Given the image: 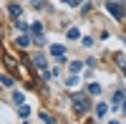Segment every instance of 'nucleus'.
Segmentation results:
<instances>
[{
    "label": "nucleus",
    "mask_w": 126,
    "mask_h": 124,
    "mask_svg": "<svg viewBox=\"0 0 126 124\" xmlns=\"http://www.w3.org/2000/svg\"><path fill=\"white\" fill-rule=\"evenodd\" d=\"M121 66H124V74H126V61H121Z\"/></svg>",
    "instance_id": "20"
},
{
    "label": "nucleus",
    "mask_w": 126,
    "mask_h": 124,
    "mask_svg": "<svg viewBox=\"0 0 126 124\" xmlns=\"http://www.w3.org/2000/svg\"><path fill=\"white\" fill-rule=\"evenodd\" d=\"M68 3H71V5H78V3H81V0H68Z\"/></svg>",
    "instance_id": "19"
},
{
    "label": "nucleus",
    "mask_w": 126,
    "mask_h": 124,
    "mask_svg": "<svg viewBox=\"0 0 126 124\" xmlns=\"http://www.w3.org/2000/svg\"><path fill=\"white\" fill-rule=\"evenodd\" d=\"M106 111H109V106H106V104H98V106H96V114H98V117H103Z\"/></svg>",
    "instance_id": "13"
},
{
    "label": "nucleus",
    "mask_w": 126,
    "mask_h": 124,
    "mask_svg": "<svg viewBox=\"0 0 126 124\" xmlns=\"http://www.w3.org/2000/svg\"><path fill=\"white\" fill-rule=\"evenodd\" d=\"M33 33L35 36H43V23H33Z\"/></svg>",
    "instance_id": "11"
},
{
    "label": "nucleus",
    "mask_w": 126,
    "mask_h": 124,
    "mask_svg": "<svg viewBox=\"0 0 126 124\" xmlns=\"http://www.w3.org/2000/svg\"><path fill=\"white\" fill-rule=\"evenodd\" d=\"M124 109L126 111V91H116V94H113V109Z\"/></svg>",
    "instance_id": "4"
},
{
    "label": "nucleus",
    "mask_w": 126,
    "mask_h": 124,
    "mask_svg": "<svg viewBox=\"0 0 126 124\" xmlns=\"http://www.w3.org/2000/svg\"><path fill=\"white\" fill-rule=\"evenodd\" d=\"M81 68H83V61H73V63H71V71H73V74H81Z\"/></svg>",
    "instance_id": "7"
},
{
    "label": "nucleus",
    "mask_w": 126,
    "mask_h": 124,
    "mask_svg": "<svg viewBox=\"0 0 126 124\" xmlns=\"http://www.w3.org/2000/svg\"><path fill=\"white\" fill-rule=\"evenodd\" d=\"M106 10H109V13H111L113 18H116V20H124V18H126L124 8H121V5H116V3H113V0H109V3H106Z\"/></svg>",
    "instance_id": "2"
},
{
    "label": "nucleus",
    "mask_w": 126,
    "mask_h": 124,
    "mask_svg": "<svg viewBox=\"0 0 126 124\" xmlns=\"http://www.w3.org/2000/svg\"><path fill=\"white\" fill-rule=\"evenodd\" d=\"M50 53H53L56 58H61V56H66V46H58V43H56V46H50Z\"/></svg>",
    "instance_id": "5"
},
{
    "label": "nucleus",
    "mask_w": 126,
    "mask_h": 124,
    "mask_svg": "<svg viewBox=\"0 0 126 124\" xmlns=\"http://www.w3.org/2000/svg\"><path fill=\"white\" fill-rule=\"evenodd\" d=\"M33 5H35V8H46V3H43V0H33Z\"/></svg>",
    "instance_id": "18"
},
{
    "label": "nucleus",
    "mask_w": 126,
    "mask_h": 124,
    "mask_svg": "<svg viewBox=\"0 0 126 124\" xmlns=\"http://www.w3.org/2000/svg\"><path fill=\"white\" fill-rule=\"evenodd\" d=\"M73 109H76L78 114H86V111L91 109L88 96H86V94H76V96H73Z\"/></svg>",
    "instance_id": "1"
},
{
    "label": "nucleus",
    "mask_w": 126,
    "mask_h": 124,
    "mask_svg": "<svg viewBox=\"0 0 126 124\" xmlns=\"http://www.w3.org/2000/svg\"><path fill=\"white\" fill-rule=\"evenodd\" d=\"M13 101H15V104L20 106V104H23V101H25V96L20 94V91H15V94H13Z\"/></svg>",
    "instance_id": "10"
},
{
    "label": "nucleus",
    "mask_w": 126,
    "mask_h": 124,
    "mask_svg": "<svg viewBox=\"0 0 126 124\" xmlns=\"http://www.w3.org/2000/svg\"><path fill=\"white\" fill-rule=\"evenodd\" d=\"M40 119H43V122H46V124H56V122H53V119H50V114H46V111H40Z\"/></svg>",
    "instance_id": "14"
},
{
    "label": "nucleus",
    "mask_w": 126,
    "mask_h": 124,
    "mask_svg": "<svg viewBox=\"0 0 126 124\" xmlns=\"http://www.w3.org/2000/svg\"><path fill=\"white\" fill-rule=\"evenodd\" d=\"M78 36H81L78 28H71V30H68V38H78Z\"/></svg>",
    "instance_id": "17"
},
{
    "label": "nucleus",
    "mask_w": 126,
    "mask_h": 124,
    "mask_svg": "<svg viewBox=\"0 0 126 124\" xmlns=\"http://www.w3.org/2000/svg\"><path fill=\"white\" fill-rule=\"evenodd\" d=\"M3 86H13V79H10L8 74H3Z\"/></svg>",
    "instance_id": "15"
},
{
    "label": "nucleus",
    "mask_w": 126,
    "mask_h": 124,
    "mask_svg": "<svg viewBox=\"0 0 126 124\" xmlns=\"http://www.w3.org/2000/svg\"><path fill=\"white\" fill-rule=\"evenodd\" d=\"M10 15H13V18H20V5H10Z\"/></svg>",
    "instance_id": "12"
},
{
    "label": "nucleus",
    "mask_w": 126,
    "mask_h": 124,
    "mask_svg": "<svg viewBox=\"0 0 126 124\" xmlns=\"http://www.w3.org/2000/svg\"><path fill=\"white\" fill-rule=\"evenodd\" d=\"M33 66L40 71V76H43V79L50 76V71H48V66H46V56H35V58H33Z\"/></svg>",
    "instance_id": "3"
},
{
    "label": "nucleus",
    "mask_w": 126,
    "mask_h": 124,
    "mask_svg": "<svg viewBox=\"0 0 126 124\" xmlns=\"http://www.w3.org/2000/svg\"><path fill=\"white\" fill-rule=\"evenodd\" d=\"M18 114H20V117H28V114H30V106H28V104H20V106H18Z\"/></svg>",
    "instance_id": "9"
},
{
    "label": "nucleus",
    "mask_w": 126,
    "mask_h": 124,
    "mask_svg": "<svg viewBox=\"0 0 126 124\" xmlns=\"http://www.w3.org/2000/svg\"><path fill=\"white\" fill-rule=\"evenodd\" d=\"M66 84H68V86H71V89H73V86H78V79H76V76H71V79H68V81H66Z\"/></svg>",
    "instance_id": "16"
},
{
    "label": "nucleus",
    "mask_w": 126,
    "mask_h": 124,
    "mask_svg": "<svg viewBox=\"0 0 126 124\" xmlns=\"http://www.w3.org/2000/svg\"><path fill=\"white\" fill-rule=\"evenodd\" d=\"M15 43H18L20 48H25V46L30 43V38H28V36H18V41H15Z\"/></svg>",
    "instance_id": "8"
},
{
    "label": "nucleus",
    "mask_w": 126,
    "mask_h": 124,
    "mask_svg": "<svg viewBox=\"0 0 126 124\" xmlns=\"http://www.w3.org/2000/svg\"><path fill=\"white\" fill-rule=\"evenodd\" d=\"M111 124H119V122H111Z\"/></svg>",
    "instance_id": "21"
},
{
    "label": "nucleus",
    "mask_w": 126,
    "mask_h": 124,
    "mask_svg": "<svg viewBox=\"0 0 126 124\" xmlns=\"http://www.w3.org/2000/svg\"><path fill=\"white\" fill-rule=\"evenodd\" d=\"M88 94H91V96H98V94H101V86H98V84H88Z\"/></svg>",
    "instance_id": "6"
}]
</instances>
